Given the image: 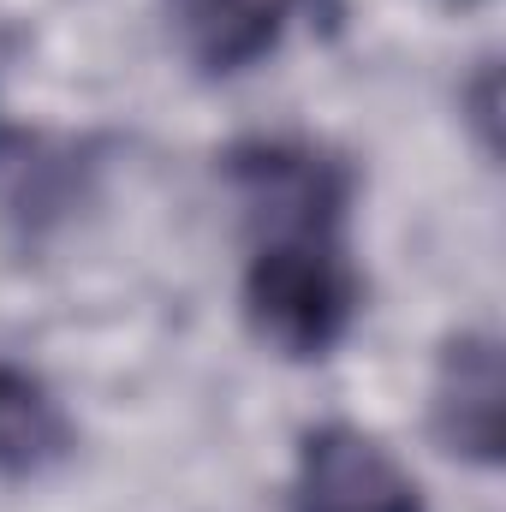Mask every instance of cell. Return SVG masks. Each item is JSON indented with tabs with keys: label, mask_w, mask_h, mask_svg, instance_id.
<instances>
[{
	"label": "cell",
	"mask_w": 506,
	"mask_h": 512,
	"mask_svg": "<svg viewBox=\"0 0 506 512\" xmlns=\"http://www.w3.org/2000/svg\"><path fill=\"white\" fill-rule=\"evenodd\" d=\"M298 6L304 0H167V24L191 66L227 78L286 42Z\"/></svg>",
	"instance_id": "cell-4"
},
{
	"label": "cell",
	"mask_w": 506,
	"mask_h": 512,
	"mask_svg": "<svg viewBox=\"0 0 506 512\" xmlns=\"http://www.w3.org/2000/svg\"><path fill=\"white\" fill-rule=\"evenodd\" d=\"M292 512H423L417 477L352 423H322L298 441Z\"/></svg>",
	"instance_id": "cell-2"
},
{
	"label": "cell",
	"mask_w": 506,
	"mask_h": 512,
	"mask_svg": "<svg viewBox=\"0 0 506 512\" xmlns=\"http://www.w3.org/2000/svg\"><path fill=\"white\" fill-rule=\"evenodd\" d=\"M429 417L447 453L471 465L501 459V429H506V382H501V340L495 334H459L447 340L435 382H429Z\"/></svg>",
	"instance_id": "cell-3"
},
{
	"label": "cell",
	"mask_w": 506,
	"mask_h": 512,
	"mask_svg": "<svg viewBox=\"0 0 506 512\" xmlns=\"http://www.w3.org/2000/svg\"><path fill=\"white\" fill-rule=\"evenodd\" d=\"M251 221L245 316L280 358H328L358 316V268L346 251V173L310 143L262 137L227 155Z\"/></svg>",
	"instance_id": "cell-1"
},
{
	"label": "cell",
	"mask_w": 506,
	"mask_h": 512,
	"mask_svg": "<svg viewBox=\"0 0 506 512\" xmlns=\"http://www.w3.org/2000/svg\"><path fill=\"white\" fill-rule=\"evenodd\" d=\"M60 441H66V423H60L54 399L24 370L0 364V471H30Z\"/></svg>",
	"instance_id": "cell-5"
}]
</instances>
